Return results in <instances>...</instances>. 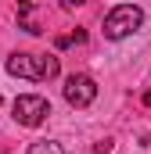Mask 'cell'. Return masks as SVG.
I'll return each mask as SVG.
<instances>
[{
	"label": "cell",
	"instance_id": "obj_6",
	"mask_svg": "<svg viewBox=\"0 0 151 154\" xmlns=\"http://www.w3.org/2000/svg\"><path fill=\"white\" fill-rule=\"evenodd\" d=\"M94 151H97V154H112V140H101V143H97Z\"/></svg>",
	"mask_w": 151,
	"mask_h": 154
},
{
	"label": "cell",
	"instance_id": "obj_8",
	"mask_svg": "<svg viewBox=\"0 0 151 154\" xmlns=\"http://www.w3.org/2000/svg\"><path fill=\"white\" fill-rule=\"evenodd\" d=\"M144 104H148V108H151V90H148V93H144Z\"/></svg>",
	"mask_w": 151,
	"mask_h": 154
},
{
	"label": "cell",
	"instance_id": "obj_1",
	"mask_svg": "<svg viewBox=\"0 0 151 154\" xmlns=\"http://www.w3.org/2000/svg\"><path fill=\"white\" fill-rule=\"evenodd\" d=\"M7 72L18 79H33V82H47V79H58L61 72V61L54 54H25V50H14L7 57Z\"/></svg>",
	"mask_w": 151,
	"mask_h": 154
},
{
	"label": "cell",
	"instance_id": "obj_3",
	"mask_svg": "<svg viewBox=\"0 0 151 154\" xmlns=\"http://www.w3.org/2000/svg\"><path fill=\"white\" fill-rule=\"evenodd\" d=\"M47 115H50V100L40 97V93H22V97L14 100V118H18L22 125H29V129H36Z\"/></svg>",
	"mask_w": 151,
	"mask_h": 154
},
{
	"label": "cell",
	"instance_id": "obj_4",
	"mask_svg": "<svg viewBox=\"0 0 151 154\" xmlns=\"http://www.w3.org/2000/svg\"><path fill=\"white\" fill-rule=\"evenodd\" d=\"M65 100L72 104V108H90L94 104V97H97V82L90 75H83V72H76V75L65 79Z\"/></svg>",
	"mask_w": 151,
	"mask_h": 154
},
{
	"label": "cell",
	"instance_id": "obj_7",
	"mask_svg": "<svg viewBox=\"0 0 151 154\" xmlns=\"http://www.w3.org/2000/svg\"><path fill=\"white\" fill-rule=\"evenodd\" d=\"M61 4H65V7H69V11H72V7H83V4H86V0H61Z\"/></svg>",
	"mask_w": 151,
	"mask_h": 154
},
{
	"label": "cell",
	"instance_id": "obj_5",
	"mask_svg": "<svg viewBox=\"0 0 151 154\" xmlns=\"http://www.w3.org/2000/svg\"><path fill=\"white\" fill-rule=\"evenodd\" d=\"M29 154H65V151H61V143H54V140H36V143L29 147Z\"/></svg>",
	"mask_w": 151,
	"mask_h": 154
},
{
	"label": "cell",
	"instance_id": "obj_2",
	"mask_svg": "<svg viewBox=\"0 0 151 154\" xmlns=\"http://www.w3.org/2000/svg\"><path fill=\"white\" fill-rule=\"evenodd\" d=\"M140 25H144V11L137 4H119L104 18V36L108 39H126L130 32H137Z\"/></svg>",
	"mask_w": 151,
	"mask_h": 154
}]
</instances>
